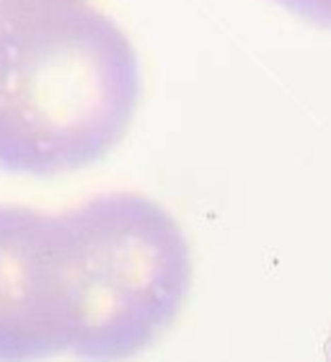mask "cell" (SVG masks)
<instances>
[{"label": "cell", "mask_w": 331, "mask_h": 362, "mask_svg": "<svg viewBox=\"0 0 331 362\" xmlns=\"http://www.w3.org/2000/svg\"><path fill=\"white\" fill-rule=\"evenodd\" d=\"M143 93L140 60L114 18L57 0L0 26V171L73 174L124 140Z\"/></svg>", "instance_id": "6da1fadb"}, {"label": "cell", "mask_w": 331, "mask_h": 362, "mask_svg": "<svg viewBox=\"0 0 331 362\" xmlns=\"http://www.w3.org/2000/svg\"><path fill=\"white\" fill-rule=\"evenodd\" d=\"M57 223L68 352L127 360L153 347L176 324L194 277L176 218L151 197L112 192Z\"/></svg>", "instance_id": "7a4b0ae2"}, {"label": "cell", "mask_w": 331, "mask_h": 362, "mask_svg": "<svg viewBox=\"0 0 331 362\" xmlns=\"http://www.w3.org/2000/svg\"><path fill=\"white\" fill-rule=\"evenodd\" d=\"M68 352L60 223L23 204H0V360Z\"/></svg>", "instance_id": "3957f363"}, {"label": "cell", "mask_w": 331, "mask_h": 362, "mask_svg": "<svg viewBox=\"0 0 331 362\" xmlns=\"http://www.w3.org/2000/svg\"><path fill=\"white\" fill-rule=\"evenodd\" d=\"M272 3H277L279 8H285L313 26L331 29V0H272Z\"/></svg>", "instance_id": "277c9868"}, {"label": "cell", "mask_w": 331, "mask_h": 362, "mask_svg": "<svg viewBox=\"0 0 331 362\" xmlns=\"http://www.w3.org/2000/svg\"><path fill=\"white\" fill-rule=\"evenodd\" d=\"M50 3H57V0H0V21L34 11V8L50 6Z\"/></svg>", "instance_id": "5b68a950"}, {"label": "cell", "mask_w": 331, "mask_h": 362, "mask_svg": "<svg viewBox=\"0 0 331 362\" xmlns=\"http://www.w3.org/2000/svg\"><path fill=\"white\" fill-rule=\"evenodd\" d=\"M0 26H3V21H0Z\"/></svg>", "instance_id": "8992f818"}]
</instances>
